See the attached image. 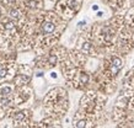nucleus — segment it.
<instances>
[{"label":"nucleus","instance_id":"nucleus-1","mask_svg":"<svg viewBox=\"0 0 134 128\" xmlns=\"http://www.w3.org/2000/svg\"><path fill=\"white\" fill-rule=\"evenodd\" d=\"M43 108L48 116H53L60 120L69 110L68 91L62 86H55L47 92L43 99Z\"/></svg>","mask_w":134,"mask_h":128},{"label":"nucleus","instance_id":"nucleus-2","mask_svg":"<svg viewBox=\"0 0 134 128\" xmlns=\"http://www.w3.org/2000/svg\"><path fill=\"white\" fill-rule=\"evenodd\" d=\"M90 35L95 44L102 51L105 55L108 52H112L114 48L118 30L111 25L108 20L105 22H96L89 29Z\"/></svg>","mask_w":134,"mask_h":128},{"label":"nucleus","instance_id":"nucleus-3","mask_svg":"<svg viewBox=\"0 0 134 128\" xmlns=\"http://www.w3.org/2000/svg\"><path fill=\"white\" fill-rule=\"evenodd\" d=\"M66 53H68L66 48L57 43L51 49L47 51L44 54L37 55L33 63H36L37 66L41 69H53L66 57Z\"/></svg>","mask_w":134,"mask_h":128},{"label":"nucleus","instance_id":"nucleus-4","mask_svg":"<svg viewBox=\"0 0 134 128\" xmlns=\"http://www.w3.org/2000/svg\"><path fill=\"white\" fill-rule=\"evenodd\" d=\"M113 51L122 57H126L134 51V32L127 27L126 24L118 30Z\"/></svg>","mask_w":134,"mask_h":128},{"label":"nucleus","instance_id":"nucleus-5","mask_svg":"<svg viewBox=\"0 0 134 128\" xmlns=\"http://www.w3.org/2000/svg\"><path fill=\"white\" fill-rule=\"evenodd\" d=\"M84 0H58L54 6V13L65 22L70 21L77 15L82 8Z\"/></svg>","mask_w":134,"mask_h":128},{"label":"nucleus","instance_id":"nucleus-6","mask_svg":"<svg viewBox=\"0 0 134 128\" xmlns=\"http://www.w3.org/2000/svg\"><path fill=\"white\" fill-rule=\"evenodd\" d=\"M77 51H80L81 53H84L85 55H87L89 58H96V59H101L103 57L102 51L98 48L97 46L95 44V42L91 38L89 29L82 31L81 35L79 36L76 42V47Z\"/></svg>","mask_w":134,"mask_h":128},{"label":"nucleus","instance_id":"nucleus-7","mask_svg":"<svg viewBox=\"0 0 134 128\" xmlns=\"http://www.w3.org/2000/svg\"><path fill=\"white\" fill-rule=\"evenodd\" d=\"M111 120L116 123L117 127H134V113L124 111L116 106L112 107Z\"/></svg>","mask_w":134,"mask_h":128},{"label":"nucleus","instance_id":"nucleus-8","mask_svg":"<svg viewBox=\"0 0 134 128\" xmlns=\"http://www.w3.org/2000/svg\"><path fill=\"white\" fill-rule=\"evenodd\" d=\"M8 116L11 118L12 126L15 127H31L32 111L29 108H15Z\"/></svg>","mask_w":134,"mask_h":128},{"label":"nucleus","instance_id":"nucleus-9","mask_svg":"<svg viewBox=\"0 0 134 128\" xmlns=\"http://www.w3.org/2000/svg\"><path fill=\"white\" fill-rule=\"evenodd\" d=\"M33 76V68L29 64H19L17 66V71L14 79H12V83L16 87L19 86H24L27 84L31 83Z\"/></svg>","mask_w":134,"mask_h":128},{"label":"nucleus","instance_id":"nucleus-10","mask_svg":"<svg viewBox=\"0 0 134 128\" xmlns=\"http://www.w3.org/2000/svg\"><path fill=\"white\" fill-rule=\"evenodd\" d=\"M114 106L118 108H122L124 111L134 113V91L128 89H122V91L118 94Z\"/></svg>","mask_w":134,"mask_h":128},{"label":"nucleus","instance_id":"nucleus-11","mask_svg":"<svg viewBox=\"0 0 134 128\" xmlns=\"http://www.w3.org/2000/svg\"><path fill=\"white\" fill-rule=\"evenodd\" d=\"M33 96V90L32 87L27 85L24 86H19L15 89V92L12 94V100H14V105L16 108H21V106H24L26 103H29L31 101Z\"/></svg>","mask_w":134,"mask_h":128},{"label":"nucleus","instance_id":"nucleus-12","mask_svg":"<svg viewBox=\"0 0 134 128\" xmlns=\"http://www.w3.org/2000/svg\"><path fill=\"white\" fill-rule=\"evenodd\" d=\"M17 64L15 60H4L0 62V83L12 81L17 71Z\"/></svg>","mask_w":134,"mask_h":128},{"label":"nucleus","instance_id":"nucleus-13","mask_svg":"<svg viewBox=\"0 0 134 128\" xmlns=\"http://www.w3.org/2000/svg\"><path fill=\"white\" fill-rule=\"evenodd\" d=\"M66 58L69 59V62L74 66H77V68H85L86 64H87V60H89V57L85 55L84 53H81L80 51H77L76 48L68 51Z\"/></svg>","mask_w":134,"mask_h":128},{"label":"nucleus","instance_id":"nucleus-14","mask_svg":"<svg viewBox=\"0 0 134 128\" xmlns=\"http://www.w3.org/2000/svg\"><path fill=\"white\" fill-rule=\"evenodd\" d=\"M107 5L111 8L113 14L124 15L127 10L134 5V0H111Z\"/></svg>","mask_w":134,"mask_h":128},{"label":"nucleus","instance_id":"nucleus-15","mask_svg":"<svg viewBox=\"0 0 134 128\" xmlns=\"http://www.w3.org/2000/svg\"><path fill=\"white\" fill-rule=\"evenodd\" d=\"M73 126L76 128H91V127H96L93 123L92 120H90L87 116H85L81 111L77 110L76 115L74 116L73 120Z\"/></svg>","mask_w":134,"mask_h":128},{"label":"nucleus","instance_id":"nucleus-16","mask_svg":"<svg viewBox=\"0 0 134 128\" xmlns=\"http://www.w3.org/2000/svg\"><path fill=\"white\" fill-rule=\"evenodd\" d=\"M22 8L27 15L31 14H36L38 11H42L44 8V1L43 0H24V5Z\"/></svg>","mask_w":134,"mask_h":128},{"label":"nucleus","instance_id":"nucleus-17","mask_svg":"<svg viewBox=\"0 0 134 128\" xmlns=\"http://www.w3.org/2000/svg\"><path fill=\"white\" fill-rule=\"evenodd\" d=\"M36 127H62V124L59 118H55L53 116H47L46 118L40 121L38 124H36Z\"/></svg>","mask_w":134,"mask_h":128},{"label":"nucleus","instance_id":"nucleus-18","mask_svg":"<svg viewBox=\"0 0 134 128\" xmlns=\"http://www.w3.org/2000/svg\"><path fill=\"white\" fill-rule=\"evenodd\" d=\"M16 86L14 85L12 81H5V83H0V96H12L15 92Z\"/></svg>","mask_w":134,"mask_h":128},{"label":"nucleus","instance_id":"nucleus-19","mask_svg":"<svg viewBox=\"0 0 134 128\" xmlns=\"http://www.w3.org/2000/svg\"><path fill=\"white\" fill-rule=\"evenodd\" d=\"M123 16H124V24H126V26L134 32V5L130 6L127 10Z\"/></svg>","mask_w":134,"mask_h":128},{"label":"nucleus","instance_id":"nucleus-20","mask_svg":"<svg viewBox=\"0 0 134 128\" xmlns=\"http://www.w3.org/2000/svg\"><path fill=\"white\" fill-rule=\"evenodd\" d=\"M0 3L4 5L6 10L11 8H20L24 5V0H0Z\"/></svg>","mask_w":134,"mask_h":128},{"label":"nucleus","instance_id":"nucleus-21","mask_svg":"<svg viewBox=\"0 0 134 128\" xmlns=\"http://www.w3.org/2000/svg\"><path fill=\"white\" fill-rule=\"evenodd\" d=\"M6 115H8V113H6V111H5L4 108H3L1 106H0V121H1V120H4L5 117H6Z\"/></svg>","mask_w":134,"mask_h":128},{"label":"nucleus","instance_id":"nucleus-22","mask_svg":"<svg viewBox=\"0 0 134 128\" xmlns=\"http://www.w3.org/2000/svg\"><path fill=\"white\" fill-rule=\"evenodd\" d=\"M86 24H87V22H86V20L79 21V22H77V27H79V29H85V27H86Z\"/></svg>","mask_w":134,"mask_h":128},{"label":"nucleus","instance_id":"nucleus-23","mask_svg":"<svg viewBox=\"0 0 134 128\" xmlns=\"http://www.w3.org/2000/svg\"><path fill=\"white\" fill-rule=\"evenodd\" d=\"M98 9H100V6H98V5H92V6H91V10H92V11H97Z\"/></svg>","mask_w":134,"mask_h":128},{"label":"nucleus","instance_id":"nucleus-24","mask_svg":"<svg viewBox=\"0 0 134 128\" xmlns=\"http://www.w3.org/2000/svg\"><path fill=\"white\" fill-rule=\"evenodd\" d=\"M51 76H52V79H57L58 78V73H55V71H52V73H51Z\"/></svg>","mask_w":134,"mask_h":128},{"label":"nucleus","instance_id":"nucleus-25","mask_svg":"<svg viewBox=\"0 0 134 128\" xmlns=\"http://www.w3.org/2000/svg\"><path fill=\"white\" fill-rule=\"evenodd\" d=\"M96 15H97L98 17H101L102 15H103V11H98V10H97V14H96Z\"/></svg>","mask_w":134,"mask_h":128},{"label":"nucleus","instance_id":"nucleus-26","mask_svg":"<svg viewBox=\"0 0 134 128\" xmlns=\"http://www.w3.org/2000/svg\"><path fill=\"white\" fill-rule=\"evenodd\" d=\"M52 1H54V3H57V1H58V0H52Z\"/></svg>","mask_w":134,"mask_h":128}]
</instances>
